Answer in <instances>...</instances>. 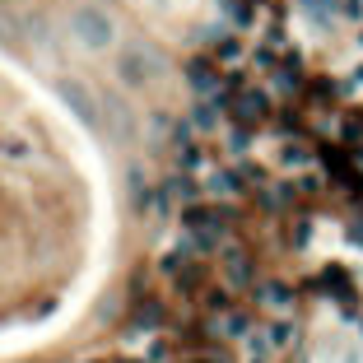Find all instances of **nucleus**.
I'll return each mask as SVG.
<instances>
[{
	"instance_id": "obj_1",
	"label": "nucleus",
	"mask_w": 363,
	"mask_h": 363,
	"mask_svg": "<svg viewBox=\"0 0 363 363\" xmlns=\"http://www.w3.org/2000/svg\"><path fill=\"white\" fill-rule=\"evenodd\" d=\"M270 98H275L270 88H242L238 103H233V112H238L242 126H252V121H261L265 112H270Z\"/></svg>"
},
{
	"instance_id": "obj_2",
	"label": "nucleus",
	"mask_w": 363,
	"mask_h": 363,
	"mask_svg": "<svg viewBox=\"0 0 363 363\" xmlns=\"http://www.w3.org/2000/svg\"><path fill=\"white\" fill-rule=\"evenodd\" d=\"M219 265H224V289L252 284V261H247V252H242V247H224Z\"/></svg>"
},
{
	"instance_id": "obj_3",
	"label": "nucleus",
	"mask_w": 363,
	"mask_h": 363,
	"mask_svg": "<svg viewBox=\"0 0 363 363\" xmlns=\"http://www.w3.org/2000/svg\"><path fill=\"white\" fill-rule=\"evenodd\" d=\"M209 326H214V335H224V340H242V335H247V330H252V321H247V312H214V321H209Z\"/></svg>"
},
{
	"instance_id": "obj_4",
	"label": "nucleus",
	"mask_w": 363,
	"mask_h": 363,
	"mask_svg": "<svg viewBox=\"0 0 363 363\" xmlns=\"http://www.w3.org/2000/svg\"><path fill=\"white\" fill-rule=\"evenodd\" d=\"M359 47H363V23H359Z\"/></svg>"
}]
</instances>
